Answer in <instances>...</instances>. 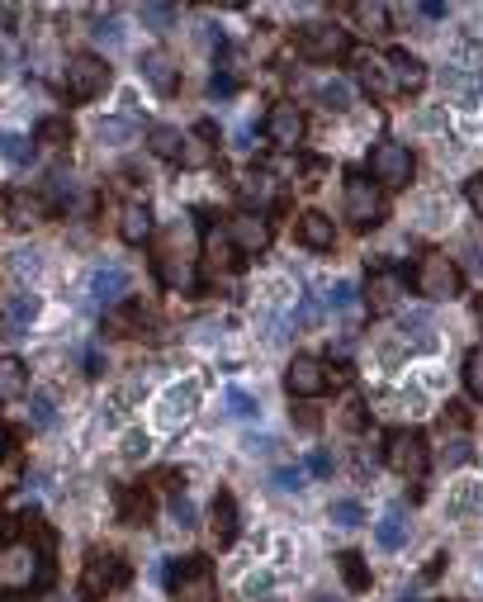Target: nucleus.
I'll return each mask as SVG.
<instances>
[{
  "label": "nucleus",
  "mask_w": 483,
  "mask_h": 602,
  "mask_svg": "<svg viewBox=\"0 0 483 602\" xmlns=\"http://www.w3.org/2000/svg\"><path fill=\"white\" fill-rule=\"evenodd\" d=\"M19 522V531H5L0 517V602H19L53 584V536L43 522Z\"/></svg>",
  "instance_id": "f257e3e1"
},
{
  "label": "nucleus",
  "mask_w": 483,
  "mask_h": 602,
  "mask_svg": "<svg viewBox=\"0 0 483 602\" xmlns=\"http://www.w3.org/2000/svg\"><path fill=\"white\" fill-rule=\"evenodd\" d=\"M157 275L166 290H180V294H195V238H190V228H171L166 242H161L157 252Z\"/></svg>",
  "instance_id": "f03ea898"
},
{
  "label": "nucleus",
  "mask_w": 483,
  "mask_h": 602,
  "mask_svg": "<svg viewBox=\"0 0 483 602\" xmlns=\"http://www.w3.org/2000/svg\"><path fill=\"white\" fill-rule=\"evenodd\" d=\"M384 465L403 479H422L427 475V465H431L427 437H422L417 427H398V432H389V441H384Z\"/></svg>",
  "instance_id": "7ed1b4c3"
},
{
  "label": "nucleus",
  "mask_w": 483,
  "mask_h": 602,
  "mask_svg": "<svg viewBox=\"0 0 483 602\" xmlns=\"http://www.w3.org/2000/svg\"><path fill=\"white\" fill-rule=\"evenodd\" d=\"M412 290L427 294V299H455L465 290V275H460V266L446 252H427L417 261V271H412Z\"/></svg>",
  "instance_id": "20e7f679"
},
{
  "label": "nucleus",
  "mask_w": 483,
  "mask_h": 602,
  "mask_svg": "<svg viewBox=\"0 0 483 602\" xmlns=\"http://www.w3.org/2000/svg\"><path fill=\"white\" fill-rule=\"evenodd\" d=\"M346 219L356 233H370L384 223V195L365 171H346Z\"/></svg>",
  "instance_id": "39448f33"
},
{
  "label": "nucleus",
  "mask_w": 483,
  "mask_h": 602,
  "mask_svg": "<svg viewBox=\"0 0 483 602\" xmlns=\"http://www.w3.org/2000/svg\"><path fill=\"white\" fill-rule=\"evenodd\" d=\"M171 593L176 602H218V584H214V569L204 555H185L171 565Z\"/></svg>",
  "instance_id": "423d86ee"
},
{
  "label": "nucleus",
  "mask_w": 483,
  "mask_h": 602,
  "mask_svg": "<svg viewBox=\"0 0 483 602\" xmlns=\"http://www.w3.org/2000/svg\"><path fill=\"white\" fill-rule=\"evenodd\" d=\"M109 86V62L95 53H76L67 57V72H62V91L72 100H95Z\"/></svg>",
  "instance_id": "0eeeda50"
},
{
  "label": "nucleus",
  "mask_w": 483,
  "mask_h": 602,
  "mask_svg": "<svg viewBox=\"0 0 483 602\" xmlns=\"http://www.w3.org/2000/svg\"><path fill=\"white\" fill-rule=\"evenodd\" d=\"M299 53H304L308 62H337V57L351 53V34H346L341 24H327V19L304 24V29H299Z\"/></svg>",
  "instance_id": "6e6552de"
},
{
  "label": "nucleus",
  "mask_w": 483,
  "mask_h": 602,
  "mask_svg": "<svg viewBox=\"0 0 483 602\" xmlns=\"http://www.w3.org/2000/svg\"><path fill=\"white\" fill-rule=\"evenodd\" d=\"M128 584V565L114 555V550H90L86 569H81V593L86 598H100L109 588H124Z\"/></svg>",
  "instance_id": "1a4fd4ad"
},
{
  "label": "nucleus",
  "mask_w": 483,
  "mask_h": 602,
  "mask_svg": "<svg viewBox=\"0 0 483 602\" xmlns=\"http://www.w3.org/2000/svg\"><path fill=\"white\" fill-rule=\"evenodd\" d=\"M412 171H417V162H412V152L403 143H379L375 152H370V181L375 185L398 190V185L412 181Z\"/></svg>",
  "instance_id": "9d476101"
},
{
  "label": "nucleus",
  "mask_w": 483,
  "mask_h": 602,
  "mask_svg": "<svg viewBox=\"0 0 483 602\" xmlns=\"http://www.w3.org/2000/svg\"><path fill=\"white\" fill-rule=\"evenodd\" d=\"M223 233H228V242H233L237 256H261L270 247V219H266V214H251V209L233 214Z\"/></svg>",
  "instance_id": "9b49d317"
},
{
  "label": "nucleus",
  "mask_w": 483,
  "mask_h": 602,
  "mask_svg": "<svg viewBox=\"0 0 483 602\" xmlns=\"http://www.w3.org/2000/svg\"><path fill=\"white\" fill-rule=\"evenodd\" d=\"M266 138L275 147H299L304 143V110L294 105V100H280V105H270L266 114Z\"/></svg>",
  "instance_id": "f8f14e48"
},
{
  "label": "nucleus",
  "mask_w": 483,
  "mask_h": 602,
  "mask_svg": "<svg viewBox=\"0 0 483 602\" xmlns=\"http://www.w3.org/2000/svg\"><path fill=\"white\" fill-rule=\"evenodd\" d=\"M285 389L294 399H318L322 389H327V365L318 356H294L285 370Z\"/></svg>",
  "instance_id": "ddd939ff"
},
{
  "label": "nucleus",
  "mask_w": 483,
  "mask_h": 602,
  "mask_svg": "<svg viewBox=\"0 0 483 602\" xmlns=\"http://www.w3.org/2000/svg\"><path fill=\"white\" fill-rule=\"evenodd\" d=\"M356 81H360V91L365 95H375V100H394L398 86H394V72H389V62L384 57H360L356 62Z\"/></svg>",
  "instance_id": "4468645a"
},
{
  "label": "nucleus",
  "mask_w": 483,
  "mask_h": 602,
  "mask_svg": "<svg viewBox=\"0 0 483 602\" xmlns=\"http://www.w3.org/2000/svg\"><path fill=\"white\" fill-rule=\"evenodd\" d=\"M408 294V275L403 271H375L370 275V313L398 309V299Z\"/></svg>",
  "instance_id": "2eb2a0df"
},
{
  "label": "nucleus",
  "mask_w": 483,
  "mask_h": 602,
  "mask_svg": "<svg viewBox=\"0 0 483 602\" xmlns=\"http://www.w3.org/2000/svg\"><path fill=\"white\" fill-rule=\"evenodd\" d=\"M389 72H394V86L398 91H422L427 86V67H422V57H412L408 48H389Z\"/></svg>",
  "instance_id": "dca6fc26"
},
{
  "label": "nucleus",
  "mask_w": 483,
  "mask_h": 602,
  "mask_svg": "<svg viewBox=\"0 0 483 602\" xmlns=\"http://www.w3.org/2000/svg\"><path fill=\"white\" fill-rule=\"evenodd\" d=\"M43 209H48V204L38 200V195H29V190H10V195H5V223H10V228H34V223L43 219Z\"/></svg>",
  "instance_id": "f3484780"
},
{
  "label": "nucleus",
  "mask_w": 483,
  "mask_h": 602,
  "mask_svg": "<svg viewBox=\"0 0 483 602\" xmlns=\"http://www.w3.org/2000/svg\"><path fill=\"white\" fill-rule=\"evenodd\" d=\"M299 242H304V247H313V252H332L337 228H332V219H327V214L308 209V214H299Z\"/></svg>",
  "instance_id": "a211bd4d"
},
{
  "label": "nucleus",
  "mask_w": 483,
  "mask_h": 602,
  "mask_svg": "<svg viewBox=\"0 0 483 602\" xmlns=\"http://www.w3.org/2000/svg\"><path fill=\"white\" fill-rule=\"evenodd\" d=\"M90 294H95V304H119L128 294V271L124 266H100L90 275Z\"/></svg>",
  "instance_id": "6ab92c4d"
},
{
  "label": "nucleus",
  "mask_w": 483,
  "mask_h": 602,
  "mask_svg": "<svg viewBox=\"0 0 483 602\" xmlns=\"http://www.w3.org/2000/svg\"><path fill=\"white\" fill-rule=\"evenodd\" d=\"M214 124H195V133L185 138V147H180V166L185 171H199V166H209L214 162Z\"/></svg>",
  "instance_id": "aec40b11"
},
{
  "label": "nucleus",
  "mask_w": 483,
  "mask_h": 602,
  "mask_svg": "<svg viewBox=\"0 0 483 602\" xmlns=\"http://www.w3.org/2000/svg\"><path fill=\"white\" fill-rule=\"evenodd\" d=\"M143 76H147V86L157 95H171L180 86V72H176V62L166 53H147L143 57Z\"/></svg>",
  "instance_id": "412c9836"
},
{
  "label": "nucleus",
  "mask_w": 483,
  "mask_h": 602,
  "mask_svg": "<svg viewBox=\"0 0 483 602\" xmlns=\"http://www.w3.org/2000/svg\"><path fill=\"white\" fill-rule=\"evenodd\" d=\"M214 541L218 546H233L237 541V498L228 489L214 493Z\"/></svg>",
  "instance_id": "4be33fe9"
},
{
  "label": "nucleus",
  "mask_w": 483,
  "mask_h": 602,
  "mask_svg": "<svg viewBox=\"0 0 483 602\" xmlns=\"http://www.w3.org/2000/svg\"><path fill=\"white\" fill-rule=\"evenodd\" d=\"M237 195L251 204V214H261V209L275 200V176H270V171H247V176L237 181Z\"/></svg>",
  "instance_id": "5701e85b"
},
{
  "label": "nucleus",
  "mask_w": 483,
  "mask_h": 602,
  "mask_svg": "<svg viewBox=\"0 0 483 602\" xmlns=\"http://www.w3.org/2000/svg\"><path fill=\"white\" fill-rule=\"evenodd\" d=\"M119 233H124V242L143 247V242L152 238V209H147V204H124V214H119Z\"/></svg>",
  "instance_id": "b1692460"
},
{
  "label": "nucleus",
  "mask_w": 483,
  "mask_h": 602,
  "mask_svg": "<svg viewBox=\"0 0 483 602\" xmlns=\"http://www.w3.org/2000/svg\"><path fill=\"white\" fill-rule=\"evenodd\" d=\"M109 328L128 332V337H152V328H157V318L143 309V304H124L119 313H109Z\"/></svg>",
  "instance_id": "393cba45"
},
{
  "label": "nucleus",
  "mask_w": 483,
  "mask_h": 602,
  "mask_svg": "<svg viewBox=\"0 0 483 602\" xmlns=\"http://www.w3.org/2000/svg\"><path fill=\"white\" fill-rule=\"evenodd\" d=\"M34 318H38V294H10L5 299V328L10 332H29Z\"/></svg>",
  "instance_id": "a878e982"
},
{
  "label": "nucleus",
  "mask_w": 483,
  "mask_h": 602,
  "mask_svg": "<svg viewBox=\"0 0 483 602\" xmlns=\"http://www.w3.org/2000/svg\"><path fill=\"white\" fill-rule=\"evenodd\" d=\"M375 536H379V546H384V550L408 546V517H403V508L384 512V517H379V527H375Z\"/></svg>",
  "instance_id": "bb28decb"
},
{
  "label": "nucleus",
  "mask_w": 483,
  "mask_h": 602,
  "mask_svg": "<svg viewBox=\"0 0 483 602\" xmlns=\"http://www.w3.org/2000/svg\"><path fill=\"white\" fill-rule=\"evenodd\" d=\"M337 565H341V579H346L351 593H370V569H365V560H360V550H341Z\"/></svg>",
  "instance_id": "cd10ccee"
},
{
  "label": "nucleus",
  "mask_w": 483,
  "mask_h": 602,
  "mask_svg": "<svg viewBox=\"0 0 483 602\" xmlns=\"http://www.w3.org/2000/svg\"><path fill=\"white\" fill-rule=\"evenodd\" d=\"M204 256H209L214 271H228V266H233V242H228L223 228H204Z\"/></svg>",
  "instance_id": "c85d7f7f"
},
{
  "label": "nucleus",
  "mask_w": 483,
  "mask_h": 602,
  "mask_svg": "<svg viewBox=\"0 0 483 602\" xmlns=\"http://www.w3.org/2000/svg\"><path fill=\"white\" fill-rule=\"evenodd\" d=\"M119 517H124L128 527H147V517H152V498L138 489H124V498H119Z\"/></svg>",
  "instance_id": "c756f323"
},
{
  "label": "nucleus",
  "mask_w": 483,
  "mask_h": 602,
  "mask_svg": "<svg viewBox=\"0 0 483 602\" xmlns=\"http://www.w3.org/2000/svg\"><path fill=\"white\" fill-rule=\"evenodd\" d=\"M152 152L157 157H166V162H180V147H185V138H180V128H171V124H152Z\"/></svg>",
  "instance_id": "7c9ffc66"
},
{
  "label": "nucleus",
  "mask_w": 483,
  "mask_h": 602,
  "mask_svg": "<svg viewBox=\"0 0 483 602\" xmlns=\"http://www.w3.org/2000/svg\"><path fill=\"white\" fill-rule=\"evenodd\" d=\"M24 394V365L15 356H0V399H19Z\"/></svg>",
  "instance_id": "2f4dec72"
},
{
  "label": "nucleus",
  "mask_w": 483,
  "mask_h": 602,
  "mask_svg": "<svg viewBox=\"0 0 483 602\" xmlns=\"http://www.w3.org/2000/svg\"><path fill=\"white\" fill-rule=\"evenodd\" d=\"M318 100L327 110H346V105H351V86L337 81V76H327V81H318Z\"/></svg>",
  "instance_id": "473e14b6"
},
{
  "label": "nucleus",
  "mask_w": 483,
  "mask_h": 602,
  "mask_svg": "<svg viewBox=\"0 0 483 602\" xmlns=\"http://www.w3.org/2000/svg\"><path fill=\"white\" fill-rule=\"evenodd\" d=\"M327 522H337V527H360V522H365V512H360L356 498H337V503L327 508Z\"/></svg>",
  "instance_id": "72a5a7b5"
},
{
  "label": "nucleus",
  "mask_w": 483,
  "mask_h": 602,
  "mask_svg": "<svg viewBox=\"0 0 483 602\" xmlns=\"http://www.w3.org/2000/svg\"><path fill=\"white\" fill-rule=\"evenodd\" d=\"M29 422H34V432H48L57 422V408L48 394H34V399H29Z\"/></svg>",
  "instance_id": "f704fd0d"
},
{
  "label": "nucleus",
  "mask_w": 483,
  "mask_h": 602,
  "mask_svg": "<svg viewBox=\"0 0 483 602\" xmlns=\"http://www.w3.org/2000/svg\"><path fill=\"white\" fill-rule=\"evenodd\" d=\"M223 403H228V413H233V418H242V422L261 413V408H256V399H251L247 389H237V384L228 389V394H223Z\"/></svg>",
  "instance_id": "c9c22d12"
},
{
  "label": "nucleus",
  "mask_w": 483,
  "mask_h": 602,
  "mask_svg": "<svg viewBox=\"0 0 483 602\" xmlns=\"http://www.w3.org/2000/svg\"><path fill=\"white\" fill-rule=\"evenodd\" d=\"M48 195H53V209H67V204L76 200V181L62 176V171H53V176H48Z\"/></svg>",
  "instance_id": "e433bc0d"
},
{
  "label": "nucleus",
  "mask_w": 483,
  "mask_h": 602,
  "mask_svg": "<svg viewBox=\"0 0 483 602\" xmlns=\"http://www.w3.org/2000/svg\"><path fill=\"white\" fill-rule=\"evenodd\" d=\"M465 389L483 403V351H469V361H465Z\"/></svg>",
  "instance_id": "4c0bfd02"
},
{
  "label": "nucleus",
  "mask_w": 483,
  "mask_h": 602,
  "mask_svg": "<svg viewBox=\"0 0 483 602\" xmlns=\"http://www.w3.org/2000/svg\"><path fill=\"white\" fill-rule=\"evenodd\" d=\"M62 138H72V128L62 124V119H43V124H38V133H34V143H48V147H57Z\"/></svg>",
  "instance_id": "58836bf2"
},
{
  "label": "nucleus",
  "mask_w": 483,
  "mask_h": 602,
  "mask_svg": "<svg viewBox=\"0 0 483 602\" xmlns=\"http://www.w3.org/2000/svg\"><path fill=\"white\" fill-rule=\"evenodd\" d=\"M270 484H275L280 493H299V489H304V470H299V465H280Z\"/></svg>",
  "instance_id": "ea45409f"
},
{
  "label": "nucleus",
  "mask_w": 483,
  "mask_h": 602,
  "mask_svg": "<svg viewBox=\"0 0 483 602\" xmlns=\"http://www.w3.org/2000/svg\"><path fill=\"white\" fill-rule=\"evenodd\" d=\"M180 10L176 5H143V24H152V29H166V24H176Z\"/></svg>",
  "instance_id": "a19ab883"
},
{
  "label": "nucleus",
  "mask_w": 483,
  "mask_h": 602,
  "mask_svg": "<svg viewBox=\"0 0 483 602\" xmlns=\"http://www.w3.org/2000/svg\"><path fill=\"white\" fill-rule=\"evenodd\" d=\"M356 15L370 24V34H384V29H389V10H384V5H356Z\"/></svg>",
  "instance_id": "79ce46f5"
},
{
  "label": "nucleus",
  "mask_w": 483,
  "mask_h": 602,
  "mask_svg": "<svg viewBox=\"0 0 483 602\" xmlns=\"http://www.w3.org/2000/svg\"><path fill=\"white\" fill-rule=\"evenodd\" d=\"M209 95H214V100H228V95H237V76H218L214 72V81H209Z\"/></svg>",
  "instance_id": "37998d69"
},
{
  "label": "nucleus",
  "mask_w": 483,
  "mask_h": 602,
  "mask_svg": "<svg viewBox=\"0 0 483 602\" xmlns=\"http://www.w3.org/2000/svg\"><path fill=\"white\" fill-rule=\"evenodd\" d=\"M95 133H100V138H109V143H124L128 133H133V128H128L124 119H105V124L95 128Z\"/></svg>",
  "instance_id": "c03bdc74"
},
{
  "label": "nucleus",
  "mask_w": 483,
  "mask_h": 602,
  "mask_svg": "<svg viewBox=\"0 0 483 602\" xmlns=\"http://www.w3.org/2000/svg\"><path fill=\"white\" fill-rule=\"evenodd\" d=\"M327 299H332V309H351V304H356V285H351V280H341Z\"/></svg>",
  "instance_id": "a18cd8bd"
},
{
  "label": "nucleus",
  "mask_w": 483,
  "mask_h": 602,
  "mask_svg": "<svg viewBox=\"0 0 483 602\" xmlns=\"http://www.w3.org/2000/svg\"><path fill=\"white\" fill-rule=\"evenodd\" d=\"M465 195H469V209H474V214H479V219H483V171H479V176H469Z\"/></svg>",
  "instance_id": "49530a36"
},
{
  "label": "nucleus",
  "mask_w": 483,
  "mask_h": 602,
  "mask_svg": "<svg viewBox=\"0 0 483 602\" xmlns=\"http://www.w3.org/2000/svg\"><path fill=\"white\" fill-rule=\"evenodd\" d=\"M171 517H176L180 527H195V503H190V498H176V503H171Z\"/></svg>",
  "instance_id": "de8ad7c7"
},
{
  "label": "nucleus",
  "mask_w": 483,
  "mask_h": 602,
  "mask_svg": "<svg viewBox=\"0 0 483 602\" xmlns=\"http://www.w3.org/2000/svg\"><path fill=\"white\" fill-rule=\"evenodd\" d=\"M465 460H469V441L455 437V441H450V451H446V465L455 470V465H465Z\"/></svg>",
  "instance_id": "09e8293b"
},
{
  "label": "nucleus",
  "mask_w": 483,
  "mask_h": 602,
  "mask_svg": "<svg viewBox=\"0 0 483 602\" xmlns=\"http://www.w3.org/2000/svg\"><path fill=\"white\" fill-rule=\"evenodd\" d=\"M95 38H100V43H119V19H105V24H100V29H95Z\"/></svg>",
  "instance_id": "8fccbe9b"
},
{
  "label": "nucleus",
  "mask_w": 483,
  "mask_h": 602,
  "mask_svg": "<svg viewBox=\"0 0 483 602\" xmlns=\"http://www.w3.org/2000/svg\"><path fill=\"white\" fill-rule=\"evenodd\" d=\"M308 470H313L318 479H327V475H332V456H327V451H318V456L308 460Z\"/></svg>",
  "instance_id": "3c124183"
},
{
  "label": "nucleus",
  "mask_w": 483,
  "mask_h": 602,
  "mask_svg": "<svg viewBox=\"0 0 483 602\" xmlns=\"http://www.w3.org/2000/svg\"><path fill=\"white\" fill-rule=\"evenodd\" d=\"M247 451H251V456H270V451H275V441H270V437H247Z\"/></svg>",
  "instance_id": "603ef678"
},
{
  "label": "nucleus",
  "mask_w": 483,
  "mask_h": 602,
  "mask_svg": "<svg viewBox=\"0 0 483 602\" xmlns=\"http://www.w3.org/2000/svg\"><path fill=\"white\" fill-rule=\"evenodd\" d=\"M124 451H128V456H147V437H138V432H133Z\"/></svg>",
  "instance_id": "864d4df0"
},
{
  "label": "nucleus",
  "mask_w": 483,
  "mask_h": 602,
  "mask_svg": "<svg viewBox=\"0 0 483 602\" xmlns=\"http://www.w3.org/2000/svg\"><path fill=\"white\" fill-rule=\"evenodd\" d=\"M15 266H19V271H24V275H29V271H38V261H34V252H19V261H15Z\"/></svg>",
  "instance_id": "5fc2aeb1"
},
{
  "label": "nucleus",
  "mask_w": 483,
  "mask_h": 602,
  "mask_svg": "<svg viewBox=\"0 0 483 602\" xmlns=\"http://www.w3.org/2000/svg\"><path fill=\"white\" fill-rule=\"evenodd\" d=\"M86 375H100V351H95V347L86 351Z\"/></svg>",
  "instance_id": "6e6d98bb"
},
{
  "label": "nucleus",
  "mask_w": 483,
  "mask_h": 602,
  "mask_svg": "<svg viewBox=\"0 0 483 602\" xmlns=\"http://www.w3.org/2000/svg\"><path fill=\"white\" fill-rule=\"evenodd\" d=\"M422 15H427V19H441V15H446V5H436V0H427V5H422Z\"/></svg>",
  "instance_id": "4d7b16f0"
},
{
  "label": "nucleus",
  "mask_w": 483,
  "mask_h": 602,
  "mask_svg": "<svg viewBox=\"0 0 483 602\" xmlns=\"http://www.w3.org/2000/svg\"><path fill=\"white\" fill-rule=\"evenodd\" d=\"M398 602H422V598H417V593H403V598H398Z\"/></svg>",
  "instance_id": "13d9d810"
},
{
  "label": "nucleus",
  "mask_w": 483,
  "mask_h": 602,
  "mask_svg": "<svg viewBox=\"0 0 483 602\" xmlns=\"http://www.w3.org/2000/svg\"><path fill=\"white\" fill-rule=\"evenodd\" d=\"M313 602H341V598H327V593H318V598H313Z\"/></svg>",
  "instance_id": "bf43d9fd"
},
{
  "label": "nucleus",
  "mask_w": 483,
  "mask_h": 602,
  "mask_svg": "<svg viewBox=\"0 0 483 602\" xmlns=\"http://www.w3.org/2000/svg\"><path fill=\"white\" fill-rule=\"evenodd\" d=\"M0 456H5V427H0Z\"/></svg>",
  "instance_id": "052dcab7"
}]
</instances>
